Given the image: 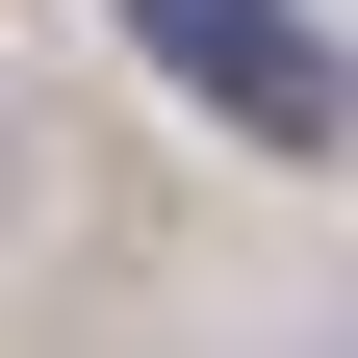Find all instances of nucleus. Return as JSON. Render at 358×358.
I'll use <instances>...</instances> for the list:
<instances>
[{"label": "nucleus", "mask_w": 358, "mask_h": 358, "mask_svg": "<svg viewBox=\"0 0 358 358\" xmlns=\"http://www.w3.org/2000/svg\"><path fill=\"white\" fill-rule=\"evenodd\" d=\"M128 26H154V77H205L256 154H333V26H307V0H128Z\"/></svg>", "instance_id": "nucleus-1"}]
</instances>
